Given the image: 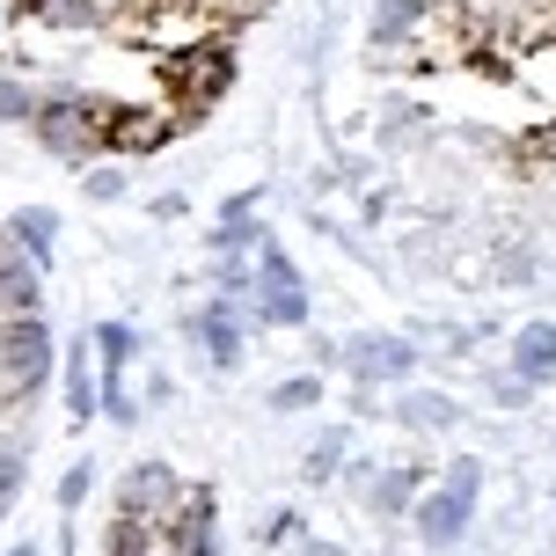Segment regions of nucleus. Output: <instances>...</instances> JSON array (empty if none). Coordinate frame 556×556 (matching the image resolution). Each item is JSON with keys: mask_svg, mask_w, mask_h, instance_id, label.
Masks as SVG:
<instances>
[{"mask_svg": "<svg viewBox=\"0 0 556 556\" xmlns=\"http://www.w3.org/2000/svg\"><path fill=\"white\" fill-rule=\"evenodd\" d=\"M8 235H15V242H23L37 264H45V256H52V235H59V213H52V205H37V213H15V220H8Z\"/></svg>", "mask_w": 556, "mask_h": 556, "instance_id": "nucleus-9", "label": "nucleus"}, {"mask_svg": "<svg viewBox=\"0 0 556 556\" xmlns=\"http://www.w3.org/2000/svg\"><path fill=\"white\" fill-rule=\"evenodd\" d=\"M513 374H520L528 389L556 374V323H528V330L513 337Z\"/></svg>", "mask_w": 556, "mask_h": 556, "instance_id": "nucleus-6", "label": "nucleus"}, {"mask_svg": "<svg viewBox=\"0 0 556 556\" xmlns=\"http://www.w3.org/2000/svg\"><path fill=\"white\" fill-rule=\"evenodd\" d=\"M96 344H103V381H111V389H103V403H111V395H117V374H125V359H132V330H125V323H103V330H96Z\"/></svg>", "mask_w": 556, "mask_h": 556, "instance_id": "nucleus-10", "label": "nucleus"}, {"mask_svg": "<svg viewBox=\"0 0 556 556\" xmlns=\"http://www.w3.org/2000/svg\"><path fill=\"white\" fill-rule=\"evenodd\" d=\"M307 556H344V549H307Z\"/></svg>", "mask_w": 556, "mask_h": 556, "instance_id": "nucleus-19", "label": "nucleus"}, {"mask_svg": "<svg viewBox=\"0 0 556 556\" xmlns=\"http://www.w3.org/2000/svg\"><path fill=\"white\" fill-rule=\"evenodd\" d=\"M0 366H8L15 389H29V381L52 374V330H45V315H15V323L0 330Z\"/></svg>", "mask_w": 556, "mask_h": 556, "instance_id": "nucleus-3", "label": "nucleus"}, {"mask_svg": "<svg viewBox=\"0 0 556 556\" xmlns=\"http://www.w3.org/2000/svg\"><path fill=\"white\" fill-rule=\"evenodd\" d=\"M410 417H417V425H454V403H446V395H417Z\"/></svg>", "mask_w": 556, "mask_h": 556, "instance_id": "nucleus-16", "label": "nucleus"}, {"mask_svg": "<svg viewBox=\"0 0 556 556\" xmlns=\"http://www.w3.org/2000/svg\"><path fill=\"white\" fill-rule=\"evenodd\" d=\"M417 23V0H381V15H374V37H403Z\"/></svg>", "mask_w": 556, "mask_h": 556, "instance_id": "nucleus-14", "label": "nucleus"}, {"mask_svg": "<svg viewBox=\"0 0 556 556\" xmlns=\"http://www.w3.org/2000/svg\"><path fill=\"white\" fill-rule=\"evenodd\" d=\"M66 410L74 417H96V381H88V352L66 359Z\"/></svg>", "mask_w": 556, "mask_h": 556, "instance_id": "nucleus-11", "label": "nucleus"}, {"mask_svg": "<svg viewBox=\"0 0 556 556\" xmlns=\"http://www.w3.org/2000/svg\"><path fill=\"white\" fill-rule=\"evenodd\" d=\"M162 498H176V476H168L162 462H139V469L125 476V505H117V513H139V520H147V505H162Z\"/></svg>", "mask_w": 556, "mask_h": 556, "instance_id": "nucleus-7", "label": "nucleus"}, {"mask_svg": "<svg viewBox=\"0 0 556 556\" xmlns=\"http://www.w3.org/2000/svg\"><path fill=\"white\" fill-rule=\"evenodd\" d=\"M96 117L103 111H88V103H45V111H37V139H45L52 154H88Z\"/></svg>", "mask_w": 556, "mask_h": 556, "instance_id": "nucleus-4", "label": "nucleus"}, {"mask_svg": "<svg viewBox=\"0 0 556 556\" xmlns=\"http://www.w3.org/2000/svg\"><path fill=\"white\" fill-rule=\"evenodd\" d=\"M337 462H344V440L330 432V440H323L315 454H307V476H315V483H330V476H337Z\"/></svg>", "mask_w": 556, "mask_h": 556, "instance_id": "nucleus-15", "label": "nucleus"}, {"mask_svg": "<svg viewBox=\"0 0 556 556\" xmlns=\"http://www.w3.org/2000/svg\"><path fill=\"white\" fill-rule=\"evenodd\" d=\"M315 403H323V381L315 374H293V381L271 389V410H315Z\"/></svg>", "mask_w": 556, "mask_h": 556, "instance_id": "nucleus-12", "label": "nucleus"}, {"mask_svg": "<svg viewBox=\"0 0 556 556\" xmlns=\"http://www.w3.org/2000/svg\"><path fill=\"white\" fill-rule=\"evenodd\" d=\"M198 337H205V352H213V366H242V330H235V315H227V307H213V315H205V323H198Z\"/></svg>", "mask_w": 556, "mask_h": 556, "instance_id": "nucleus-8", "label": "nucleus"}, {"mask_svg": "<svg viewBox=\"0 0 556 556\" xmlns=\"http://www.w3.org/2000/svg\"><path fill=\"white\" fill-rule=\"evenodd\" d=\"M256 315L271 330H301L307 323V293H301V271L286 264L278 242H264V264H256Z\"/></svg>", "mask_w": 556, "mask_h": 556, "instance_id": "nucleus-2", "label": "nucleus"}, {"mask_svg": "<svg viewBox=\"0 0 556 556\" xmlns=\"http://www.w3.org/2000/svg\"><path fill=\"white\" fill-rule=\"evenodd\" d=\"M15 491H23V462H15V454H0V513L15 505Z\"/></svg>", "mask_w": 556, "mask_h": 556, "instance_id": "nucleus-18", "label": "nucleus"}, {"mask_svg": "<svg viewBox=\"0 0 556 556\" xmlns=\"http://www.w3.org/2000/svg\"><path fill=\"white\" fill-rule=\"evenodd\" d=\"M37 111H45V103H37L23 81H0V117H8V125H37Z\"/></svg>", "mask_w": 556, "mask_h": 556, "instance_id": "nucleus-13", "label": "nucleus"}, {"mask_svg": "<svg viewBox=\"0 0 556 556\" xmlns=\"http://www.w3.org/2000/svg\"><path fill=\"white\" fill-rule=\"evenodd\" d=\"M8 556H37V549H8Z\"/></svg>", "mask_w": 556, "mask_h": 556, "instance_id": "nucleus-20", "label": "nucleus"}, {"mask_svg": "<svg viewBox=\"0 0 556 556\" xmlns=\"http://www.w3.org/2000/svg\"><path fill=\"white\" fill-rule=\"evenodd\" d=\"M476 498H483V462H446V483L432 498H417V534H425V549H454L476 520Z\"/></svg>", "mask_w": 556, "mask_h": 556, "instance_id": "nucleus-1", "label": "nucleus"}, {"mask_svg": "<svg viewBox=\"0 0 556 556\" xmlns=\"http://www.w3.org/2000/svg\"><path fill=\"white\" fill-rule=\"evenodd\" d=\"M410 366H417V352L403 337H359V344H352V374H359V381H403Z\"/></svg>", "mask_w": 556, "mask_h": 556, "instance_id": "nucleus-5", "label": "nucleus"}, {"mask_svg": "<svg viewBox=\"0 0 556 556\" xmlns=\"http://www.w3.org/2000/svg\"><path fill=\"white\" fill-rule=\"evenodd\" d=\"M81 498H88V462H81V469H66V476H59V505L74 513Z\"/></svg>", "mask_w": 556, "mask_h": 556, "instance_id": "nucleus-17", "label": "nucleus"}]
</instances>
